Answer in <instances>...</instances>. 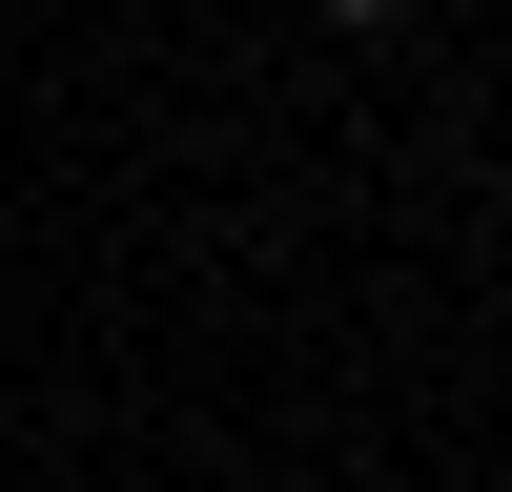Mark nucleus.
I'll use <instances>...</instances> for the list:
<instances>
[{
  "mask_svg": "<svg viewBox=\"0 0 512 492\" xmlns=\"http://www.w3.org/2000/svg\"><path fill=\"white\" fill-rule=\"evenodd\" d=\"M328 21H390V0H328Z\"/></svg>",
  "mask_w": 512,
  "mask_h": 492,
  "instance_id": "f257e3e1",
  "label": "nucleus"
}]
</instances>
